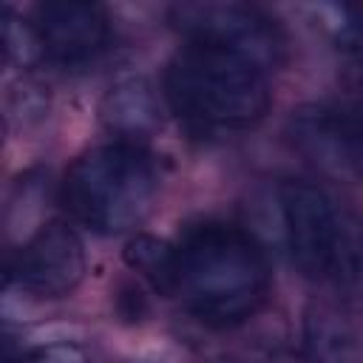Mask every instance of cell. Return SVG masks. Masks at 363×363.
<instances>
[{"mask_svg": "<svg viewBox=\"0 0 363 363\" xmlns=\"http://www.w3.org/2000/svg\"><path fill=\"white\" fill-rule=\"evenodd\" d=\"M269 267L258 241L224 221H204L176 244L173 295L207 326H235L258 312Z\"/></svg>", "mask_w": 363, "mask_h": 363, "instance_id": "obj_1", "label": "cell"}, {"mask_svg": "<svg viewBox=\"0 0 363 363\" xmlns=\"http://www.w3.org/2000/svg\"><path fill=\"white\" fill-rule=\"evenodd\" d=\"M170 108L196 128H250L269 108L264 68L224 48L187 43L164 71Z\"/></svg>", "mask_w": 363, "mask_h": 363, "instance_id": "obj_2", "label": "cell"}, {"mask_svg": "<svg viewBox=\"0 0 363 363\" xmlns=\"http://www.w3.org/2000/svg\"><path fill=\"white\" fill-rule=\"evenodd\" d=\"M159 176L142 145L113 142L82 153L62 179L65 210L96 233L139 227L156 199Z\"/></svg>", "mask_w": 363, "mask_h": 363, "instance_id": "obj_3", "label": "cell"}, {"mask_svg": "<svg viewBox=\"0 0 363 363\" xmlns=\"http://www.w3.org/2000/svg\"><path fill=\"white\" fill-rule=\"evenodd\" d=\"M170 26L199 45L224 48L258 68L278 65L284 57V34L278 23L258 6L235 0H187L167 9Z\"/></svg>", "mask_w": 363, "mask_h": 363, "instance_id": "obj_4", "label": "cell"}, {"mask_svg": "<svg viewBox=\"0 0 363 363\" xmlns=\"http://www.w3.org/2000/svg\"><path fill=\"white\" fill-rule=\"evenodd\" d=\"M289 136L320 170L363 179V105H303L289 116Z\"/></svg>", "mask_w": 363, "mask_h": 363, "instance_id": "obj_5", "label": "cell"}, {"mask_svg": "<svg viewBox=\"0 0 363 363\" xmlns=\"http://www.w3.org/2000/svg\"><path fill=\"white\" fill-rule=\"evenodd\" d=\"M85 275V247L79 235L62 224H43L9 261V278L37 295V298H60L68 295Z\"/></svg>", "mask_w": 363, "mask_h": 363, "instance_id": "obj_6", "label": "cell"}, {"mask_svg": "<svg viewBox=\"0 0 363 363\" xmlns=\"http://www.w3.org/2000/svg\"><path fill=\"white\" fill-rule=\"evenodd\" d=\"M340 204L343 201L332 199L323 187L312 182L295 179L281 187V213H284L286 241L298 269L312 281H320L323 275Z\"/></svg>", "mask_w": 363, "mask_h": 363, "instance_id": "obj_7", "label": "cell"}, {"mask_svg": "<svg viewBox=\"0 0 363 363\" xmlns=\"http://www.w3.org/2000/svg\"><path fill=\"white\" fill-rule=\"evenodd\" d=\"M40 51L60 65H82L108 43V14L88 0H48L34 11Z\"/></svg>", "mask_w": 363, "mask_h": 363, "instance_id": "obj_8", "label": "cell"}, {"mask_svg": "<svg viewBox=\"0 0 363 363\" xmlns=\"http://www.w3.org/2000/svg\"><path fill=\"white\" fill-rule=\"evenodd\" d=\"M320 284H329L346 303L363 306V216L340 204Z\"/></svg>", "mask_w": 363, "mask_h": 363, "instance_id": "obj_9", "label": "cell"}, {"mask_svg": "<svg viewBox=\"0 0 363 363\" xmlns=\"http://www.w3.org/2000/svg\"><path fill=\"white\" fill-rule=\"evenodd\" d=\"M303 354L312 363H363V346H360L357 329L332 303L306 306Z\"/></svg>", "mask_w": 363, "mask_h": 363, "instance_id": "obj_10", "label": "cell"}, {"mask_svg": "<svg viewBox=\"0 0 363 363\" xmlns=\"http://www.w3.org/2000/svg\"><path fill=\"white\" fill-rule=\"evenodd\" d=\"M102 125L119 136V142L139 145L159 125V105L145 79H125L102 99Z\"/></svg>", "mask_w": 363, "mask_h": 363, "instance_id": "obj_11", "label": "cell"}, {"mask_svg": "<svg viewBox=\"0 0 363 363\" xmlns=\"http://www.w3.org/2000/svg\"><path fill=\"white\" fill-rule=\"evenodd\" d=\"M125 261L142 272L159 292L173 295L176 289V247L150 238V235H136L128 250H125Z\"/></svg>", "mask_w": 363, "mask_h": 363, "instance_id": "obj_12", "label": "cell"}, {"mask_svg": "<svg viewBox=\"0 0 363 363\" xmlns=\"http://www.w3.org/2000/svg\"><path fill=\"white\" fill-rule=\"evenodd\" d=\"M3 37H6V54L9 60L20 62V65H28L40 51V40L34 34V26L31 23H17L11 17V11H6V26H3Z\"/></svg>", "mask_w": 363, "mask_h": 363, "instance_id": "obj_13", "label": "cell"}, {"mask_svg": "<svg viewBox=\"0 0 363 363\" xmlns=\"http://www.w3.org/2000/svg\"><path fill=\"white\" fill-rule=\"evenodd\" d=\"M23 363H88V357L77 346L60 343V346H48V349H37L26 354Z\"/></svg>", "mask_w": 363, "mask_h": 363, "instance_id": "obj_14", "label": "cell"}, {"mask_svg": "<svg viewBox=\"0 0 363 363\" xmlns=\"http://www.w3.org/2000/svg\"><path fill=\"white\" fill-rule=\"evenodd\" d=\"M349 14H352V20L343 26L340 43L352 54V60H363V6L360 9H352Z\"/></svg>", "mask_w": 363, "mask_h": 363, "instance_id": "obj_15", "label": "cell"}, {"mask_svg": "<svg viewBox=\"0 0 363 363\" xmlns=\"http://www.w3.org/2000/svg\"><path fill=\"white\" fill-rule=\"evenodd\" d=\"M346 82L354 94V102L363 105V60H352L349 65V74H346Z\"/></svg>", "mask_w": 363, "mask_h": 363, "instance_id": "obj_16", "label": "cell"}, {"mask_svg": "<svg viewBox=\"0 0 363 363\" xmlns=\"http://www.w3.org/2000/svg\"><path fill=\"white\" fill-rule=\"evenodd\" d=\"M269 363H312V360L303 352H278Z\"/></svg>", "mask_w": 363, "mask_h": 363, "instance_id": "obj_17", "label": "cell"}]
</instances>
